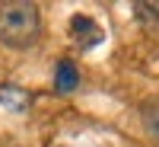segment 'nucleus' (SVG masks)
<instances>
[{
	"label": "nucleus",
	"mask_w": 159,
	"mask_h": 147,
	"mask_svg": "<svg viewBox=\"0 0 159 147\" xmlns=\"http://www.w3.org/2000/svg\"><path fill=\"white\" fill-rule=\"evenodd\" d=\"M80 86V71H76V64L73 61H57V71H54V90L57 93H70Z\"/></svg>",
	"instance_id": "nucleus-2"
},
{
	"label": "nucleus",
	"mask_w": 159,
	"mask_h": 147,
	"mask_svg": "<svg viewBox=\"0 0 159 147\" xmlns=\"http://www.w3.org/2000/svg\"><path fill=\"white\" fill-rule=\"evenodd\" d=\"M137 7H140V10H147L153 19H159V0H153V3H137Z\"/></svg>",
	"instance_id": "nucleus-5"
},
{
	"label": "nucleus",
	"mask_w": 159,
	"mask_h": 147,
	"mask_svg": "<svg viewBox=\"0 0 159 147\" xmlns=\"http://www.w3.org/2000/svg\"><path fill=\"white\" fill-rule=\"evenodd\" d=\"M42 32V13L32 0H0V42L29 48Z\"/></svg>",
	"instance_id": "nucleus-1"
},
{
	"label": "nucleus",
	"mask_w": 159,
	"mask_h": 147,
	"mask_svg": "<svg viewBox=\"0 0 159 147\" xmlns=\"http://www.w3.org/2000/svg\"><path fill=\"white\" fill-rule=\"evenodd\" d=\"M0 102H10L13 109H22V102H29V96H25V93H16L13 86H3L0 90Z\"/></svg>",
	"instance_id": "nucleus-4"
},
{
	"label": "nucleus",
	"mask_w": 159,
	"mask_h": 147,
	"mask_svg": "<svg viewBox=\"0 0 159 147\" xmlns=\"http://www.w3.org/2000/svg\"><path fill=\"white\" fill-rule=\"evenodd\" d=\"M140 122L147 138L153 141V147H159V99H147L140 105Z\"/></svg>",
	"instance_id": "nucleus-3"
}]
</instances>
